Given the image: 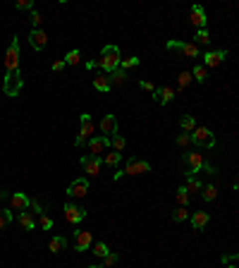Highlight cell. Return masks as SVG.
Instances as JSON below:
<instances>
[{
    "instance_id": "obj_1",
    "label": "cell",
    "mask_w": 239,
    "mask_h": 268,
    "mask_svg": "<svg viewBox=\"0 0 239 268\" xmlns=\"http://www.w3.org/2000/svg\"><path fill=\"white\" fill-rule=\"evenodd\" d=\"M24 89V79L19 72V36H12L7 53H5V82L2 91L7 98H17Z\"/></svg>"
},
{
    "instance_id": "obj_2",
    "label": "cell",
    "mask_w": 239,
    "mask_h": 268,
    "mask_svg": "<svg viewBox=\"0 0 239 268\" xmlns=\"http://www.w3.org/2000/svg\"><path fill=\"white\" fill-rule=\"evenodd\" d=\"M182 165H184V177H194L196 172H201V170H206L208 175H218V168L211 165L208 158H206V153L196 151V148L182 153Z\"/></svg>"
},
{
    "instance_id": "obj_3",
    "label": "cell",
    "mask_w": 239,
    "mask_h": 268,
    "mask_svg": "<svg viewBox=\"0 0 239 268\" xmlns=\"http://www.w3.org/2000/svg\"><path fill=\"white\" fill-rule=\"evenodd\" d=\"M120 62H122L120 46H115V43H108L106 48L101 50V60L96 62V67H101V72L113 74L115 70H120Z\"/></svg>"
},
{
    "instance_id": "obj_4",
    "label": "cell",
    "mask_w": 239,
    "mask_h": 268,
    "mask_svg": "<svg viewBox=\"0 0 239 268\" xmlns=\"http://www.w3.org/2000/svg\"><path fill=\"white\" fill-rule=\"evenodd\" d=\"M94 130H96L94 118H91L89 113H82V115H79V134H77V139H74V146L79 148V146H84V144H89L96 136Z\"/></svg>"
},
{
    "instance_id": "obj_5",
    "label": "cell",
    "mask_w": 239,
    "mask_h": 268,
    "mask_svg": "<svg viewBox=\"0 0 239 268\" xmlns=\"http://www.w3.org/2000/svg\"><path fill=\"white\" fill-rule=\"evenodd\" d=\"M191 144L196 148H215V134L208 127H199L191 132Z\"/></svg>"
},
{
    "instance_id": "obj_6",
    "label": "cell",
    "mask_w": 239,
    "mask_h": 268,
    "mask_svg": "<svg viewBox=\"0 0 239 268\" xmlns=\"http://www.w3.org/2000/svg\"><path fill=\"white\" fill-rule=\"evenodd\" d=\"M62 216H65V220H67L70 225H79V223L86 218V208H84L82 204H74L70 199V201L62 206Z\"/></svg>"
},
{
    "instance_id": "obj_7",
    "label": "cell",
    "mask_w": 239,
    "mask_h": 268,
    "mask_svg": "<svg viewBox=\"0 0 239 268\" xmlns=\"http://www.w3.org/2000/svg\"><path fill=\"white\" fill-rule=\"evenodd\" d=\"M167 50H179L184 58H201V48L199 46H194V43H187V41H175V38H170L165 43Z\"/></svg>"
},
{
    "instance_id": "obj_8",
    "label": "cell",
    "mask_w": 239,
    "mask_h": 268,
    "mask_svg": "<svg viewBox=\"0 0 239 268\" xmlns=\"http://www.w3.org/2000/svg\"><path fill=\"white\" fill-rule=\"evenodd\" d=\"M72 242H74V252L84 254V252H89V249H91V244H94V235H91V230H74L72 232Z\"/></svg>"
},
{
    "instance_id": "obj_9",
    "label": "cell",
    "mask_w": 239,
    "mask_h": 268,
    "mask_svg": "<svg viewBox=\"0 0 239 268\" xmlns=\"http://www.w3.org/2000/svg\"><path fill=\"white\" fill-rule=\"evenodd\" d=\"M79 165H82V170L89 175V177H96V175H101V168H103V158L101 156H91V153H86L79 158Z\"/></svg>"
},
{
    "instance_id": "obj_10",
    "label": "cell",
    "mask_w": 239,
    "mask_h": 268,
    "mask_svg": "<svg viewBox=\"0 0 239 268\" xmlns=\"http://www.w3.org/2000/svg\"><path fill=\"white\" fill-rule=\"evenodd\" d=\"M203 58V67L206 70H215V67H220L223 62H225L227 58V48H220V50H208L206 55H201Z\"/></svg>"
},
{
    "instance_id": "obj_11",
    "label": "cell",
    "mask_w": 239,
    "mask_h": 268,
    "mask_svg": "<svg viewBox=\"0 0 239 268\" xmlns=\"http://www.w3.org/2000/svg\"><path fill=\"white\" fill-rule=\"evenodd\" d=\"M122 170H124V175H143V172H151V163L139 158H127Z\"/></svg>"
},
{
    "instance_id": "obj_12",
    "label": "cell",
    "mask_w": 239,
    "mask_h": 268,
    "mask_svg": "<svg viewBox=\"0 0 239 268\" xmlns=\"http://www.w3.org/2000/svg\"><path fill=\"white\" fill-rule=\"evenodd\" d=\"M7 201H10V211H17V213L31 208V196H26L24 192H12Z\"/></svg>"
},
{
    "instance_id": "obj_13",
    "label": "cell",
    "mask_w": 239,
    "mask_h": 268,
    "mask_svg": "<svg viewBox=\"0 0 239 268\" xmlns=\"http://www.w3.org/2000/svg\"><path fill=\"white\" fill-rule=\"evenodd\" d=\"M86 194H89V180H86V177H77V180L67 187V196H70V199H84Z\"/></svg>"
},
{
    "instance_id": "obj_14",
    "label": "cell",
    "mask_w": 239,
    "mask_h": 268,
    "mask_svg": "<svg viewBox=\"0 0 239 268\" xmlns=\"http://www.w3.org/2000/svg\"><path fill=\"white\" fill-rule=\"evenodd\" d=\"M101 132H103V136H108V139H113V136L120 132L118 118H115L113 113H108V115H103V118H101Z\"/></svg>"
},
{
    "instance_id": "obj_15",
    "label": "cell",
    "mask_w": 239,
    "mask_h": 268,
    "mask_svg": "<svg viewBox=\"0 0 239 268\" xmlns=\"http://www.w3.org/2000/svg\"><path fill=\"white\" fill-rule=\"evenodd\" d=\"M175 96H177V91L172 86H160V89H155L153 94H151V98H153L158 106H167L170 101H175Z\"/></svg>"
},
{
    "instance_id": "obj_16",
    "label": "cell",
    "mask_w": 239,
    "mask_h": 268,
    "mask_svg": "<svg viewBox=\"0 0 239 268\" xmlns=\"http://www.w3.org/2000/svg\"><path fill=\"white\" fill-rule=\"evenodd\" d=\"M189 22L196 26V31H199V29H206V24H208V17H206V10H203L201 5H191Z\"/></svg>"
},
{
    "instance_id": "obj_17",
    "label": "cell",
    "mask_w": 239,
    "mask_h": 268,
    "mask_svg": "<svg viewBox=\"0 0 239 268\" xmlns=\"http://www.w3.org/2000/svg\"><path fill=\"white\" fill-rule=\"evenodd\" d=\"M86 146H89V151H91V156H101L103 151L110 148V139H108V136H101V134H96Z\"/></svg>"
},
{
    "instance_id": "obj_18",
    "label": "cell",
    "mask_w": 239,
    "mask_h": 268,
    "mask_svg": "<svg viewBox=\"0 0 239 268\" xmlns=\"http://www.w3.org/2000/svg\"><path fill=\"white\" fill-rule=\"evenodd\" d=\"M29 43H31V48L34 50H43L48 46V34L43 29H31V34H29Z\"/></svg>"
},
{
    "instance_id": "obj_19",
    "label": "cell",
    "mask_w": 239,
    "mask_h": 268,
    "mask_svg": "<svg viewBox=\"0 0 239 268\" xmlns=\"http://www.w3.org/2000/svg\"><path fill=\"white\" fill-rule=\"evenodd\" d=\"M17 223L22 225V230L24 232H31L36 228V223H38V218H36V213L29 208V211H22L19 216H17Z\"/></svg>"
},
{
    "instance_id": "obj_20",
    "label": "cell",
    "mask_w": 239,
    "mask_h": 268,
    "mask_svg": "<svg viewBox=\"0 0 239 268\" xmlns=\"http://www.w3.org/2000/svg\"><path fill=\"white\" fill-rule=\"evenodd\" d=\"M191 228L196 232H203L206 230V225L211 223V213L208 211H196V213H191Z\"/></svg>"
},
{
    "instance_id": "obj_21",
    "label": "cell",
    "mask_w": 239,
    "mask_h": 268,
    "mask_svg": "<svg viewBox=\"0 0 239 268\" xmlns=\"http://www.w3.org/2000/svg\"><path fill=\"white\" fill-rule=\"evenodd\" d=\"M94 89H96V91H101V94H106V91H110V89H113L106 72H98L94 77Z\"/></svg>"
},
{
    "instance_id": "obj_22",
    "label": "cell",
    "mask_w": 239,
    "mask_h": 268,
    "mask_svg": "<svg viewBox=\"0 0 239 268\" xmlns=\"http://www.w3.org/2000/svg\"><path fill=\"white\" fill-rule=\"evenodd\" d=\"M108 79H110V86L115 89V86H124L129 82V74L124 72V70H115L113 74H108Z\"/></svg>"
},
{
    "instance_id": "obj_23",
    "label": "cell",
    "mask_w": 239,
    "mask_h": 268,
    "mask_svg": "<svg viewBox=\"0 0 239 268\" xmlns=\"http://www.w3.org/2000/svg\"><path fill=\"white\" fill-rule=\"evenodd\" d=\"M62 249H67V237H62V235L53 237V240L48 242V252H50V254H60Z\"/></svg>"
},
{
    "instance_id": "obj_24",
    "label": "cell",
    "mask_w": 239,
    "mask_h": 268,
    "mask_svg": "<svg viewBox=\"0 0 239 268\" xmlns=\"http://www.w3.org/2000/svg\"><path fill=\"white\" fill-rule=\"evenodd\" d=\"M191 77H194V82H196V84H206V79H208V70L203 67V62H196V65H194Z\"/></svg>"
},
{
    "instance_id": "obj_25",
    "label": "cell",
    "mask_w": 239,
    "mask_h": 268,
    "mask_svg": "<svg viewBox=\"0 0 239 268\" xmlns=\"http://www.w3.org/2000/svg\"><path fill=\"white\" fill-rule=\"evenodd\" d=\"M120 163H122V153H120V151H110V153L103 156V165H110V168H115V170H118Z\"/></svg>"
},
{
    "instance_id": "obj_26",
    "label": "cell",
    "mask_w": 239,
    "mask_h": 268,
    "mask_svg": "<svg viewBox=\"0 0 239 268\" xmlns=\"http://www.w3.org/2000/svg\"><path fill=\"white\" fill-rule=\"evenodd\" d=\"M201 199L206 201V204H211V201H215V199H218V187H215V184H203V189H201Z\"/></svg>"
},
{
    "instance_id": "obj_27",
    "label": "cell",
    "mask_w": 239,
    "mask_h": 268,
    "mask_svg": "<svg viewBox=\"0 0 239 268\" xmlns=\"http://www.w3.org/2000/svg\"><path fill=\"white\" fill-rule=\"evenodd\" d=\"M211 43V34H208V29H199L196 34H194V46H208Z\"/></svg>"
},
{
    "instance_id": "obj_28",
    "label": "cell",
    "mask_w": 239,
    "mask_h": 268,
    "mask_svg": "<svg viewBox=\"0 0 239 268\" xmlns=\"http://www.w3.org/2000/svg\"><path fill=\"white\" fill-rule=\"evenodd\" d=\"M184 187H187L189 196H194L196 192H201V189H203V182L196 177V175H194V177H187V184H184Z\"/></svg>"
},
{
    "instance_id": "obj_29",
    "label": "cell",
    "mask_w": 239,
    "mask_h": 268,
    "mask_svg": "<svg viewBox=\"0 0 239 268\" xmlns=\"http://www.w3.org/2000/svg\"><path fill=\"white\" fill-rule=\"evenodd\" d=\"M179 127H182V132L191 134L196 130V120H194L191 115H182V118H179Z\"/></svg>"
},
{
    "instance_id": "obj_30",
    "label": "cell",
    "mask_w": 239,
    "mask_h": 268,
    "mask_svg": "<svg viewBox=\"0 0 239 268\" xmlns=\"http://www.w3.org/2000/svg\"><path fill=\"white\" fill-rule=\"evenodd\" d=\"M175 196H177V204L182 208H189V192H187V187L182 184V187H177V192H175Z\"/></svg>"
},
{
    "instance_id": "obj_31",
    "label": "cell",
    "mask_w": 239,
    "mask_h": 268,
    "mask_svg": "<svg viewBox=\"0 0 239 268\" xmlns=\"http://www.w3.org/2000/svg\"><path fill=\"white\" fill-rule=\"evenodd\" d=\"M170 218L175 220V223H184L187 218H191V213H189V208H182V206H177L172 213H170Z\"/></svg>"
},
{
    "instance_id": "obj_32",
    "label": "cell",
    "mask_w": 239,
    "mask_h": 268,
    "mask_svg": "<svg viewBox=\"0 0 239 268\" xmlns=\"http://www.w3.org/2000/svg\"><path fill=\"white\" fill-rule=\"evenodd\" d=\"M12 220H14V211H10V208H2V211H0V230H5Z\"/></svg>"
},
{
    "instance_id": "obj_33",
    "label": "cell",
    "mask_w": 239,
    "mask_h": 268,
    "mask_svg": "<svg viewBox=\"0 0 239 268\" xmlns=\"http://www.w3.org/2000/svg\"><path fill=\"white\" fill-rule=\"evenodd\" d=\"M110 146H113V151H120V153H122V151H124V146H127V139L118 132L113 139H110Z\"/></svg>"
},
{
    "instance_id": "obj_34",
    "label": "cell",
    "mask_w": 239,
    "mask_h": 268,
    "mask_svg": "<svg viewBox=\"0 0 239 268\" xmlns=\"http://www.w3.org/2000/svg\"><path fill=\"white\" fill-rule=\"evenodd\" d=\"M91 252H94V256H98V259H106L108 254H110V249H108L106 242H96L91 244Z\"/></svg>"
},
{
    "instance_id": "obj_35",
    "label": "cell",
    "mask_w": 239,
    "mask_h": 268,
    "mask_svg": "<svg viewBox=\"0 0 239 268\" xmlns=\"http://www.w3.org/2000/svg\"><path fill=\"white\" fill-rule=\"evenodd\" d=\"M62 60H65V65H79V62H82V50H79V48L70 50Z\"/></svg>"
},
{
    "instance_id": "obj_36",
    "label": "cell",
    "mask_w": 239,
    "mask_h": 268,
    "mask_svg": "<svg viewBox=\"0 0 239 268\" xmlns=\"http://www.w3.org/2000/svg\"><path fill=\"white\" fill-rule=\"evenodd\" d=\"M191 82H194L191 72H179V77H177V91H184V89H187Z\"/></svg>"
},
{
    "instance_id": "obj_37",
    "label": "cell",
    "mask_w": 239,
    "mask_h": 268,
    "mask_svg": "<svg viewBox=\"0 0 239 268\" xmlns=\"http://www.w3.org/2000/svg\"><path fill=\"white\" fill-rule=\"evenodd\" d=\"M136 65H139V58H136V55H131V58H122V62H120V70H124V72H127V70L136 67Z\"/></svg>"
},
{
    "instance_id": "obj_38",
    "label": "cell",
    "mask_w": 239,
    "mask_h": 268,
    "mask_svg": "<svg viewBox=\"0 0 239 268\" xmlns=\"http://www.w3.org/2000/svg\"><path fill=\"white\" fill-rule=\"evenodd\" d=\"M14 7L22 10V12H34V0H17Z\"/></svg>"
},
{
    "instance_id": "obj_39",
    "label": "cell",
    "mask_w": 239,
    "mask_h": 268,
    "mask_svg": "<svg viewBox=\"0 0 239 268\" xmlns=\"http://www.w3.org/2000/svg\"><path fill=\"white\" fill-rule=\"evenodd\" d=\"M175 144H177L179 148H187V146H191V134H187V132L177 134V139H175Z\"/></svg>"
},
{
    "instance_id": "obj_40",
    "label": "cell",
    "mask_w": 239,
    "mask_h": 268,
    "mask_svg": "<svg viewBox=\"0 0 239 268\" xmlns=\"http://www.w3.org/2000/svg\"><path fill=\"white\" fill-rule=\"evenodd\" d=\"M38 225H41L43 230H50V228L55 225V220L50 218V216H46V213H41V216H38Z\"/></svg>"
},
{
    "instance_id": "obj_41",
    "label": "cell",
    "mask_w": 239,
    "mask_h": 268,
    "mask_svg": "<svg viewBox=\"0 0 239 268\" xmlns=\"http://www.w3.org/2000/svg\"><path fill=\"white\" fill-rule=\"evenodd\" d=\"M120 261V254H115V252H110V254L103 259V268H113L115 264Z\"/></svg>"
},
{
    "instance_id": "obj_42",
    "label": "cell",
    "mask_w": 239,
    "mask_h": 268,
    "mask_svg": "<svg viewBox=\"0 0 239 268\" xmlns=\"http://www.w3.org/2000/svg\"><path fill=\"white\" fill-rule=\"evenodd\" d=\"M29 19H31V24H34V29H43V17H41V12H36V10H34Z\"/></svg>"
},
{
    "instance_id": "obj_43",
    "label": "cell",
    "mask_w": 239,
    "mask_h": 268,
    "mask_svg": "<svg viewBox=\"0 0 239 268\" xmlns=\"http://www.w3.org/2000/svg\"><path fill=\"white\" fill-rule=\"evenodd\" d=\"M46 204H41V201H38V199H31V211H34V213H38V216H41V213H46Z\"/></svg>"
},
{
    "instance_id": "obj_44",
    "label": "cell",
    "mask_w": 239,
    "mask_h": 268,
    "mask_svg": "<svg viewBox=\"0 0 239 268\" xmlns=\"http://www.w3.org/2000/svg\"><path fill=\"white\" fill-rule=\"evenodd\" d=\"M220 261L223 264H239V252H235V254H223Z\"/></svg>"
},
{
    "instance_id": "obj_45",
    "label": "cell",
    "mask_w": 239,
    "mask_h": 268,
    "mask_svg": "<svg viewBox=\"0 0 239 268\" xmlns=\"http://www.w3.org/2000/svg\"><path fill=\"white\" fill-rule=\"evenodd\" d=\"M65 67H67V65H65V60H55V62H53V72H62Z\"/></svg>"
},
{
    "instance_id": "obj_46",
    "label": "cell",
    "mask_w": 239,
    "mask_h": 268,
    "mask_svg": "<svg viewBox=\"0 0 239 268\" xmlns=\"http://www.w3.org/2000/svg\"><path fill=\"white\" fill-rule=\"evenodd\" d=\"M139 86H141L143 91H148V94H153V91H155V86L151 84V82H139Z\"/></svg>"
},
{
    "instance_id": "obj_47",
    "label": "cell",
    "mask_w": 239,
    "mask_h": 268,
    "mask_svg": "<svg viewBox=\"0 0 239 268\" xmlns=\"http://www.w3.org/2000/svg\"><path fill=\"white\" fill-rule=\"evenodd\" d=\"M122 177H124V170H122V168H118V170H115V175H113V180H115V182H120Z\"/></svg>"
},
{
    "instance_id": "obj_48",
    "label": "cell",
    "mask_w": 239,
    "mask_h": 268,
    "mask_svg": "<svg viewBox=\"0 0 239 268\" xmlns=\"http://www.w3.org/2000/svg\"><path fill=\"white\" fill-rule=\"evenodd\" d=\"M10 194L12 192H7V189H0V199H2V201H5V199H10Z\"/></svg>"
},
{
    "instance_id": "obj_49",
    "label": "cell",
    "mask_w": 239,
    "mask_h": 268,
    "mask_svg": "<svg viewBox=\"0 0 239 268\" xmlns=\"http://www.w3.org/2000/svg\"><path fill=\"white\" fill-rule=\"evenodd\" d=\"M232 189H235V192H239V172H237V177H235V182H232Z\"/></svg>"
},
{
    "instance_id": "obj_50",
    "label": "cell",
    "mask_w": 239,
    "mask_h": 268,
    "mask_svg": "<svg viewBox=\"0 0 239 268\" xmlns=\"http://www.w3.org/2000/svg\"><path fill=\"white\" fill-rule=\"evenodd\" d=\"M86 268H103V266H94V264H91V266H86Z\"/></svg>"
}]
</instances>
